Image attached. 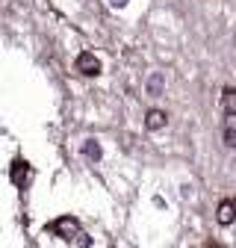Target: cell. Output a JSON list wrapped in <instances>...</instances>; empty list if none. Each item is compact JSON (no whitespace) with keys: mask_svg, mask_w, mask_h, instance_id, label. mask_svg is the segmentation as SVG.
<instances>
[{"mask_svg":"<svg viewBox=\"0 0 236 248\" xmlns=\"http://www.w3.org/2000/svg\"><path fill=\"white\" fill-rule=\"evenodd\" d=\"M74 68H77L83 77H98V74H101V59H98L95 53H88V50H86V53H80V56H77Z\"/></svg>","mask_w":236,"mask_h":248,"instance_id":"2","label":"cell"},{"mask_svg":"<svg viewBox=\"0 0 236 248\" xmlns=\"http://www.w3.org/2000/svg\"><path fill=\"white\" fill-rule=\"evenodd\" d=\"M216 222H219V225H224V228L236 222V201H233V198H224V201L219 204V213H216Z\"/></svg>","mask_w":236,"mask_h":248,"instance_id":"3","label":"cell"},{"mask_svg":"<svg viewBox=\"0 0 236 248\" xmlns=\"http://www.w3.org/2000/svg\"><path fill=\"white\" fill-rule=\"evenodd\" d=\"M27 174H30L27 163H24V160H15V166H12V183H15V186H21V183L27 180Z\"/></svg>","mask_w":236,"mask_h":248,"instance_id":"6","label":"cell"},{"mask_svg":"<svg viewBox=\"0 0 236 248\" xmlns=\"http://www.w3.org/2000/svg\"><path fill=\"white\" fill-rule=\"evenodd\" d=\"M224 145L236 148V127H224Z\"/></svg>","mask_w":236,"mask_h":248,"instance_id":"9","label":"cell"},{"mask_svg":"<svg viewBox=\"0 0 236 248\" xmlns=\"http://www.w3.org/2000/svg\"><path fill=\"white\" fill-rule=\"evenodd\" d=\"M50 231H53L59 239H68V242L77 239V236L83 233V231H80V222L74 219V216H59V219L50 225Z\"/></svg>","mask_w":236,"mask_h":248,"instance_id":"1","label":"cell"},{"mask_svg":"<svg viewBox=\"0 0 236 248\" xmlns=\"http://www.w3.org/2000/svg\"><path fill=\"white\" fill-rule=\"evenodd\" d=\"M221 109H224V115H236V89L221 92Z\"/></svg>","mask_w":236,"mask_h":248,"instance_id":"5","label":"cell"},{"mask_svg":"<svg viewBox=\"0 0 236 248\" xmlns=\"http://www.w3.org/2000/svg\"><path fill=\"white\" fill-rule=\"evenodd\" d=\"M127 3V0H112V6H124Z\"/></svg>","mask_w":236,"mask_h":248,"instance_id":"11","label":"cell"},{"mask_svg":"<svg viewBox=\"0 0 236 248\" xmlns=\"http://www.w3.org/2000/svg\"><path fill=\"white\" fill-rule=\"evenodd\" d=\"M165 121H168V115H165L162 109H148V115H145V127H148V130H162Z\"/></svg>","mask_w":236,"mask_h":248,"instance_id":"4","label":"cell"},{"mask_svg":"<svg viewBox=\"0 0 236 248\" xmlns=\"http://www.w3.org/2000/svg\"><path fill=\"white\" fill-rule=\"evenodd\" d=\"M206 248H221V245H216V242H206Z\"/></svg>","mask_w":236,"mask_h":248,"instance_id":"12","label":"cell"},{"mask_svg":"<svg viewBox=\"0 0 236 248\" xmlns=\"http://www.w3.org/2000/svg\"><path fill=\"white\" fill-rule=\"evenodd\" d=\"M83 154L88 160H101V145L95 142V139H86V145H83Z\"/></svg>","mask_w":236,"mask_h":248,"instance_id":"7","label":"cell"},{"mask_svg":"<svg viewBox=\"0 0 236 248\" xmlns=\"http://www.w3.org/2000/svg\"><path fill=\"white\" fill-rule=\"evenodd\" d=\"M162 74H154L151 80H148V92H151V95H160V92H162Z\"/></svg>","mask_w":236,"mask_h":248,"instance_id":"8","label":"cell"},{"mask_svg":"<svg viewBox=\"0 0 236 248\" xmlns=\"http://www.w3.org/2000/svg\"><path fill=\"white\" fill-rule=\"evenodd\" d=\"M74 242H77V245H83V248H86V245H88V236H86V233H80V236H77V239H74Z\"/></svg>","mask_w":236,"mask_h":248,"instance_id":"10","label":"cell"}]
</instances>
